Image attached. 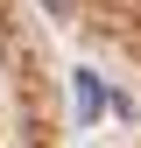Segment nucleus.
Instances as JSON below:
<instances>
[{
    "label": "nucleus",
    "instance_id": "f257e3e1",
    "mask_svg": "<svg viewBox=\"0 0 141 148\" xmlns=\"http://www.w3.org/2000/svg\"><path fill=\"white\" fill-rule=\"evenodd\" d=\"M92 113H99V78L78 71V120H92Z\"/></svg>",
    "mask_w": 141,
    "mask_h": 148
},
{
    "label": "nucleus",
    "instance_id": "f03ea898",
    "mask_svg": "<svg viewBox=\"0 0 141 148\" xmlns=\"http://www.w3.org/2000/svg\"><path fill=\"white\" fill-rule=\"evenodd\" d=\"M42 7H49V14H70V7H78V0H42Z\"/></svg>",
    "mask_w": 141,
    "mask_h": 148
}]
</instances>
